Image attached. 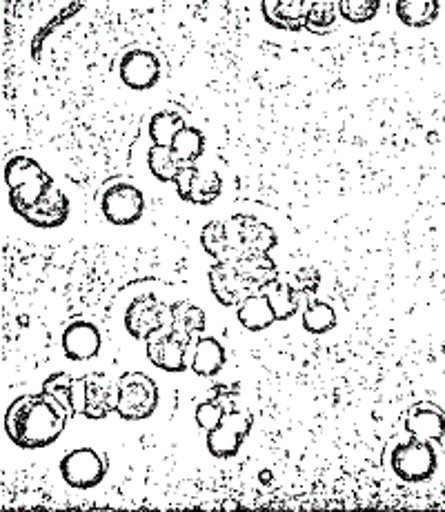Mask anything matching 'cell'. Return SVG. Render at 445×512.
<instances>
[{
    "mask_svg": "<svg viewBox=\"0 0 445 512\" xmlns=\"http://www.w3.org/2000/svg\"><path fill=\"white\" fill-rule=\"evenodd\" d=\"M236 317H239L241 326L250 332L267 330L276 321V314L270 301H267L261 292L254 294L250 299H245L239 308H236Z\"/></svg>",
    "mask_w": 445,
    "mask_h": 512,
    "instance_id": "obj_21",
    "label": "cell"
},
{
    "mask_svg": "<svg viewBox=\"0 0 445 512\" xmlns=\"http://www.w3.org/2000/svg\"><path fill=\"white\" fill-rule=\"evenodd\" d=\"M69 417L72 415L63 403L43 390L36 395L18 397L9 406L5 430L18 448H47L63 435Z\"/></svg>",
    "mask_w": 445,
    "mask_h": 512,
    "instance_id": "obj_1",
    "label": "cell"
},
{
    "mask_svg": "<svg viewBox=\"0 0 445 512\" xmlns=\"http://www.w3.org/2000/svg\"><path fill=\"white\" fill-rule=\"evenodd\" d=\"M201 243H203L205 252L214 256V261H234L223 221L207 223L205 228L201 230Z\"/></svg>",
    "mask_w": 445,
    "mask_h": 512,
    "instance_id": "obj_28",
    "label": "cell"
},
{
    "mask_svg": "<svg viewBox=\"0 0 445 512\" xmlns=\"http://www.w3.org/2000/svg\"><path fill=\"white\" fill-rule=\"evenodd\" d=\"M336 16H339V7L334 0H314L303 29H308L310 34H328L336 23Z\"/></svg>",
    "mask_w": 445,
    "mask_h": 512,
    "instance_id": "obj_29",
    "label": "cell"
},
{
    "mask_svg": "<svg viewBox=\"0 0 445 512\" xmlns=\"http://www.w3.org/2000/svg\"><path fill=\"white\" fill-rule=\"evenodd\" d=\"M227 354L221 346L219 339L214 337H201L194 339L187 348V363H190V370L199 377H214L219 374L225 366Z\"/></svg>",
    "mask_w": 445,
    "mask_h": 512,
    "instance_id": "obj_18",
    "label": "cell"
},
{
    "mask_svg": "<svg viewBox=\"0 0 445 512\" xmlns=\"http://www.w3.org/2000/svg\"><path fill=\"white\" fill-rule=\"evenodd\" d=\"M230 401H232V399L225 401V392H221L219 399L203 401L201 406L196 408V423H199V426H201L205 432L214 430V428L219 426V423L223 421L225 412H227V410H234V406L230 408Z\"/></svg>",
    "mask_w": 445,
    "mask_h": 512,
    "instance_id": "obj_32",
    "label": "cell"
},
{
    "mask_svg": "<svg viewBox=\"0 0 445 512\" xmlns=\"http://www.w3.org/2000/svg\"><path fill=\"white\" fill-rule=\"evenodd\" d=\"M434 468H437V455L428 441L412 439L392 450V470L403 481H412V484L425 481L432 477Z\"/></svg>",
    "mask_w": 445,
    "mask_h": 512,
    "instance_id": "obj_9",
    "label": "cell"
},
{
    "mask_svg": "<svg viewBox=\"0 0 445 512\" xmlns=\"http://www.w3.org/2000/svg\"><path fill=\"white\" fill-rule=\"evenodd\" d=\"M5 185L9 190L12 210L18 216H23L52 190L54 179L43 170L38 161L27 159V156H14L5 165Z\"/></svg>",
    "mask_w": 445,
    "mask_h": 512,
    "instance_id": "obj_2",
    "label": "cell"
},
{
    "mask_svg": "<svg viewBox=\"0 0 445 512\" xmlns=\"http://www.w3.org/2000/svg\"><path fill=\"white\" fill-rule=\"evenodd\" d=\"M261 294L267 301H270L272 310L276 314V321L292 319L301 308V292L296 290L294 285L281 283L279 279L272 281L270 285H265Z\"/></svg>",
    "mask_w": 445,
    "mask_h": 512,
    "instance_id": "obj_22",
    "label": "cell"
},
{
    "mask_svg": "<svg viewBox=\"0 0 445 512\" xmlns=\"http://www.w3.org/2000/svg\"><path fill=\"white\" fill-rule=\"evenodd\" d=\"M296 279H299L303 292H314L316 288H319V283H321L319 272H316L314 268L299 270V272H296Z\"/></svg>",
    "mask_w": 445,
    "mask_h": 512,
    "instance_id": "obj_33",
    "label": "cell"
},
{
    "mask_svg": "<svg viewBox=\"0 0 445 512\" xmlns=\"http://www.w3.org/2000/svg\"><path fill=\"white\" fill-rule=\"evenodd\" d=\"M172 305L158 301L154 294H143L125 312V328L134 339L145 341L156 330H172Z\"/></svg>",
    "mask_w": 445,
    "mask_h": 512,
    "instance_id": "obj_5",
    "label": "cell"
},
{
    "mask_svg": "<svg viewBox=\"0 0 445 512\" xmlns=\"http://www.w3.org/2000/svg\"><path fill=\"white\" fill-rule=\"evenodd\" d=\"M174 312V321H172V330L187 341L199 339L205 332V312L190 301H181L172 305Z\"/></svg>",
    "mask_w": 445,
    "mask_h": 512,
    "instance_id": "obj_24",
    "label": "cell"
},
{
    "mask_svg": "<svg viewBox=\"0 0 445 512\" xmlns=\"http://www.w3.org/2000/svg\"><path fill=\"white\" fill-rule=\"evenodd\" d=\"M67 216H69V199L65 196V192H61L54 185L52 190H49L43 199L34 205V208H29L21 216V219L36 225V228L52 230V228H61V225L67 221Z\"/></svg>",
    "mask_w": 445,
    "mask_h": 512,
    "instance_id": "obj_17",
    "label": "cell"
},
{
    "mask_svg": "<svg viewBox=\"0 0 445 512\" xmlns=\"http://www.w3.org/2000/svg\"><path fill=\"white\" fill-rule=\"evenodd\" d=\"M405 430L410 432L412 439L441 441L445 435V417L437 406L419 403V406L410 410L408 419H405Z\"/></svg>",
    "mask_w": 445,
    "mask_h": 512,
    "instance_id": "obj_19",
    "label": "cell"
},
{
    "mask_svg": "<svg viewBox=\"0 0 445 512\" xmlns=\"http://www.w3.org/2000/svg\"><path fill=\"white\" fill-rule=\"evenodd\" d=\"M158 408L156 381L143 372H125L118 379L116 415L125 421H143Z\"/></svg>",
    "mask_w": 445,
    "mask_h": 512,
    "instance_id": "obj_4",
    "label": "cell"
},
{
    "mask_svg": "<svg viewBox=\"0 0 445 512\" xmlns=\"http://www.w3.org/2000/svg\"><path fill=\"white\" fill-rule=\"evenodd\" d=\"M147 167H150L156 181L174 183L178 172H181L185 165L174 159L170 145H152L150 152H147Z\"/></svg>",
    "mask_w": 445,
    "mask_h": 512,
    "instance_id": "obj_26",
    "label": "cell"
},
{
    "mask_svg": "<svg viewBox=\"0 0 445 512\" xmlns=\"http://www.w3.org/2000/svg\"><path fill=\"white\" fill-rule=\"evenodd\" d=\"M103 216L112 225H134L145 212V196L132 183H116L103 194Z\"/></svg>",
    "mask_w": 445,
    "mask_h": 512,
    "instance_id": "obj_10",
    "label": "cell"
},
{
    "mask_svg": "<svg viewBox=\"0 0 445 512\" xmlns=\"http://www.w3.org/2000/svg\"><path fill=\"white\" fill-rule=\"evenodd\" d=\"M210 288L214 299L219 301L223 308H239V305L259 294L261 290L245 277L243 270L236 265V261H216L210 270Z\"/></svg>",
    "mask_w": 445,
    "mask_h": 512,
    "instance_id": "obj_6",
    "label": "cell"
},
{
    "mask_svg": "<svg viewBox=\"0 0 445 512\" xmlns=\"http://www.w3.org/2000/svg\"><path fill=\"white\" fill-rule=\"evenodd\" d=\"M223 223H225V234H227V241H230L234 261L245 259V256L270 254L274 245L279 243L276 232L267 223L256 219V216L236 214Z\"/></svg>",
    "mask_w": 445,
    "mask_h": 512,
    "instance_id": "obj_3",
    "label": "cell"
},
{
    "mask_svg": "<svg viewBox=\"0 0 445 512\" xmlns=\"http://www.w3.org/2000/svg\"><path fill=\"white\" fill-rule=\"evenodd\" d=\"M439 0H397V18L408 27H428L439 18Z\"/></svg>",
    "mask_w": 445,
    "mask_h": 512,
    "instance_id": "obj_25",
    "label": "cell"
},
{
    "mask_svg": "<svg viewBox=\"0 0 445 512\" xmlns=\"http://www.w3.org/2000/svg\"><path fill=\"white\" fill-rule=\"evenodd\" d=\"M190 343L192 341L178 337L174 330H156L145 339V348L147 357H150L156 368L176 374L190 368V363H187Z\"/></svg>",
    "mask_w": 445,
    "mask_h": 512,
    "instance_id": "obj_11",
    "label": "cell"
},
{
    "mask_svg": "<svg viewBox=\"0 0 445 512\" xmlns=\"http://www.w3.org/2000/svg\"><path fill=\"white\" fill-rule=\"evenodd\" d=\"M183 125H185V121H183V116H178V112L165 110V112L154 114L150 121V136H152L154 145H170L174 134L181 130Z\"/></svg>",
    "mask_w": 445,
    "mask_h": 512,
    "instance_id": "obj_30",
    "label": "cell"
},
{
    "mask_svg": "<svg viewBox=\"0 0 445 512\" xmlns=\"http://www.w3.org/2000/svg\"><path fill=\"white\" fill-rule=\"evenodd\" d=\"M252 415L243 410H227L223 421L207 432V450L216 459H230L241 450L245 437L252 430Z\"/></svg>",
    "mask_w": 445,
    "mask_h": 512,
    "instance_id": "obj_7",
    "label": "cell"
},
{
    "mask_svg": "<svg viewBox=\"0 0 445 512\" xmlns=\"http://www.w3.org/2000/svg\"><path fill=\"white\" fill-rule=\"evenodd\" d=\"M61 475L72 488H94L107 475V461L94 448H76L61 459Z\"/></svg>",
    "mask_w": 445,
    "mask_h": 512,
    "instance_id": "obj_8",
    "label": "cell"
},
{
    "mask_svg": "<svg viewBox=\"0 0 445 512\" xmlns=\"http://www.w3.org/2000/svg\"><path fill=\"white\" fill-rule=\"evenodd\" d=\"M101 332L89 321H74L72 326L65 328L63 334V350L67 359L74 361H89L101 352Z\"/></svg>",
    "mask_w": 445,
    "mask_h": 512,
    "instance_id": "obj_16",
    "label": "cell"
},
{
    "mask_svg": "<svg viewBox=\"0 0 445 512\" xmlns=\"http://www.w3.org/2000/svg\"><path fill=\"white\" fill-rule=\"evenodd\" d=\"M118 74H121V81L130 90H152L161 81V61H158L156 54L147 52V49H132V52L123 56Z\"/></svg>",
    "mask_w": 445,
    "mask_h": 512,
    "instance_id": "obj_14",
    "label": "cell"
},
{
    "mask_svg": "<svg viewBox=\"0 0 445 512\" xmlns=\"http://www.w3.org/2000/svg\"><path fill=\"white\" fill-rule=\"evenodd\" d=\"M303 328L312 334H325L336 328V312L330 303L314 299L303 310Z\"/></svg>",
    "mask_w": 445,
    "mask_h": 512,
    "instance_id": "obj_27",
    "label": "cell"
},
{
    "mask_svg": "<svg viewBox=\"0 0 445 512\" xmlns=\"http://www.w3.org/2000/svg\"><path fill=\"white\" fill-rule=\"evenodd\" d=\"M336 7L348 23H368L379 14L381 0H339Z\"/></svg>",
    "mask_w": 445,
    "mask_h": 512,
    "instance_id": "obj_31",
    "label": "cell"
},
{
    "mask_svg": "<svg viewBox=\"0 0 445 512\" xmlns=\"http://www.w3.org/2000/svg\"><path fill=\"white\" fill-rule=\"evenodd\" d=\"M118 406V381L105 372H92L83 377V415L87 419H105Z\"/></svg>",
    "mask_w": 445,
    "mask_h": 512,
    "instance_id": "obj_13",
    "label": "cell"
},
{
    "mask_svg": "<svg viewBox=\"0 0 445 512\" xmlns=\"http://www.w3.org/2000/svg\"><path fill=\"white\" fill-rule=\"evenodd\" d=\"M170 150L174 154V159L181 165H194L205 152V136L199 127L183 125L181 130L174 134Z\"/></svg>",
    "mask_w": 445,
    "mask_h": 512,
    "instance_id": "obj_23",
    "label": "cell"
},
{
    "mask_svg": "<svg viewBox=\"0 0 445 512\" xmlns=\"http://www.w3.org/2000/svg\"><path fill=\"white\" fill-rule=\"evenodd\" d=\"M314 0H263V18L276 29L299 32L305 25Z\"/></svg>",
    "mask_w": 445,
    "mask_h": 512,
    "instance_id": "obj_15",
    "label": "cell"
},
{
    "mask_svg": "<svg viewBox=\"0 0 445 512\" xmlns=\"http://www.w3.org/2000/svg\"><path fill=\"white\" fill-rule=\"evenodd\" d=\"M47 395L56 397L69 410V415H83V379H74L65 372H56L43 383Z\"/></svg>",
    "mask_w": 445,
    "mask_h": 512,
    "instance_id": "obj_20",
    "label": "cell"
},
{
    "mask_svg": "<svg viewBox=\"0 0 445 512\" xmlns=\"http://www.w3.org/2000/svg\"><path fill=\"white\" fill-rule=\"evenodd\" d=\"M174 185L178 196L194 205H212L223 190L219 174L212 170H201L196 165H185L174 179Z\"/></svg>",
    "mask_w": 445,
    "mask_h": 512,
    "instance_id": "obj_12",
    "label": "cell"
}]
</instances>
